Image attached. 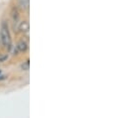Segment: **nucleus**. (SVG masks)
<instances>
[{
	"label": "nucleus",
	"instance_id": "obj_1",
	"mask_svg": "<svg viewBox=\"0 0 128 118\" xmlns=\"http://www.w3.org/2000/svg\"><path fill=\"white\" fill-rule=\"evenodd\" d=\"M0 40L2 45L7 48V49H11L12 46V39H11V35L8 29V25L3 22L1 24V28H0Z\"/></svg>",
	"mask_w": 128,
	"mask_h": 118
},
{
	"label": "nucleus",
	"instance_id": "obj_2",
	"mask_svg": "<svg viewBox=\"0 0 128 118\" xmlns=\"http://www.w3.org/2000/svg\"><path fill=\"white\" fill-rule=\"evenodd\" d=\"M12 20H13V27H14V29H18L20 16H19V13H18V11L16 9H14L13 12H12Z\"/></svg>",
	"mask_w": 128,
	"mask_h": 118
},
{
	"label": "nucleus",
	"instance_id": "obj_3",
	"mask_svg": "<svg viewBox=\"0 0 128 118\" xmlns=\"http://www.w3.org/2000/svg\"><path fill=\"white\" fill-rule=\"evenodd\" d=\"M29 29H30V25H29L28 21H22L18 25V30L22 33H27Z\"/></svg>",
	"mask_w": 128,
	"mask_h": 118
},
{
	"label": "nucleus",
	"instance_id": "obj_4",
	"mask_svg": "<svg viewBox=\"0 0 128 118\" xmlns=\"http://www.w3.org/2000/svg\"><path fill=\"white\" fill-rule=\"evenodd\" d=\"M17 49H18L19 52H21V53H25V52L28 50V44H27L25 41L21 40V41L17 44Z\"/></svg>",
	"mask_w": 128,
	"mask_h": 118
},
{
	"label": "nucleus",
	"instance_id": "obj_5",
	"mask_svg": "<svg viewBox=\"0 0 128 118\" xmlns=\"http://www.w3.org/2000/svg\"><path fill=\"white\" fill-rule=\"evenodd\" d=\"M17 1H18V4H19V6L22 10H26V9L29 8L30 0H17Z\"/></svg>",
	"mask_w": 128,
	"mask_h": 118
},
{
	"label": "nucleus",
	"instance_id": "obj_6",
	"mask_svg": "<svg viewBox=\"0 0 128 118\" xmlns=\"http://www.w3.org/2000/svg\"><path fill=\"white\" fill-rule=\"evenodd\" d=\"M29 68H30V62H29V60H26V62L22 64V66H21V68H22L23 70H28Z\"/></svg>",
	"mask_w": 128,
	"mask_h": 118
}]
</instances>
